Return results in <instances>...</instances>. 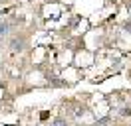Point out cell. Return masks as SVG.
Returning a JSON list of instances; mask_svg holds the SVG:
<instances>
[{"instance_id":"cell-5","label":"cell","mask_w":131,"mask_h":126,"mask_svg":"<svg viewBox=\"0 0 131 126\" xmlns=\"http://www.w3.org/2000/svg\"><path fill=\"white\" fill-rule=\"evenodd\" d=\"M0 65H2V63H0Z\"/></svg>"},{"instance_id":"cell-1","label":"cell","mask_w":131,"mask_h":126,"mask_svg":"<svg viewBox=\"0 0 131 126\" xmlns=\"http://www.w3.org/2000/svg\"><path fill=\"white\" fill-rule=\"evenodd\" d=\"M10 47L14 51H22L24 49V38H12L10 39Z\"/></svg>"},{"instance_id":"cell-4","label":"cell","mask_w":131,"mask_h":126,"mask_svg":"<svg viewBox=\"0 0 131 126\" xmlns=\"http://www.w3.org/2000/svg\"><path fill=\"white\" fill-rule=\"evenodd\" d=\"M0 2H2V0H0Z\"/></svg>"},{"instance_id":"cell-2","label":"cell","mask_w":131,"mask_h":126,"mask_svg":"<svg viewBox=\"0 0 131 126\" xmlns=\"http://www.w3.org/2000/svg\"><path fill=\"white\" fill-rule=\"evenodd\" d=\"M8 30H10L8 22H0V36H6V34H8Z\"/></svg>"},{"instance_id":"cell-3","label":"cell","mask_w":131,"mask_h":126,"mask_svg":"<svg viewBox=\"0 0 131 126\" xmlns=\"http://www.w3.org/2000/svg\"><path fill=\"white\" fill-rule=\"evenodd\" d=\"M52 126H68V124H66V120H64V118H56Z\"/></svg>"}]
</instances>
